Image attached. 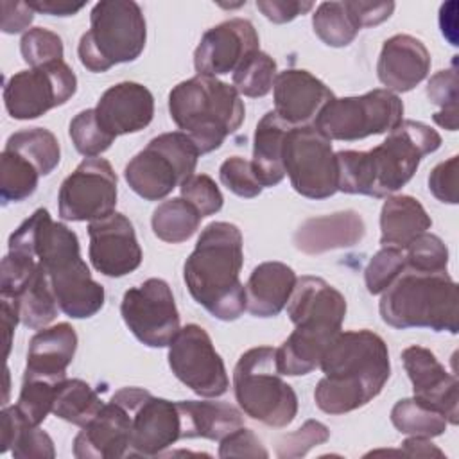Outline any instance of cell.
I'll list each match as a JSON object with an SVG mask.
<instances>
[{"mask_svg": "<svg viewBox=\"0 0 459 459\" xmlns=\"http://www.w3.org/2000/svg\"><path fill=\"white\" fill-rule=\"evenodd\" d=\"M273 111L292 127L314 124L323 106L335 97L321 79L301 68L280 72L273 86Z\"/></svg>", "mask_w": 459, "mask_h": 459, "instance_id": "obj_21", "label": "cell"}, {"mask_svg": "<svg viewBox=\"0 0 459 459\" xmlns=\"http://www.w3.org/2000/svg\"><path fill=\"white\" fill-rule=\"evenodd\" d=\"M120 314L131 333L149 348H165L179 332V312L169 283L149 278L126 290Z\"/></svg>", "mask_w": 459, "mask_h": 459, "instance_id": "obj_14", "label": "cell"}, {"mask_svg": "<svg viewBox=\"0 0 459 459\" xmlns=\"http://www.w3.org/2000/svg\"><path fill=\"white\" fill-rule=\"evenodd\" d=\"M405 265L425 273L448 271V249L434 233H421L407 247H403Z\"/></svg>", "mask_w": 459, "mask_h": 459, "instance_id": "obj_42", "label": "cell"}, {"mask_svg": "<svg viewBox=\"0 0 459 459\" xmlns=\"http://www.w3.org/2000/svg\"><path fill=\"white\" fill-rule=\"evenodd\" d=\"M199 151L183 131L154 136L124 169L129 188L145 201H160L195 170Z\"/></svg>", "mask_w": 459, "mask_h": 459, "instance_id": "obj_9", "label": "cell"}, {"mask_svg": "<svg viewBox=\"0 0 459 459\" xmlns=\"http://www.w3.org/2000/svg\"><path fill=\"white\" fill-rule=\"evenodd\" d=\"M219 178L221 183L238 197L253 199L264 190L253 172L251 161L244 160L242 156H231L224 160L219 169Z\"/></svg>", "mask_w": 459, "mask_h": 459, "instance_id": "obj_46", "label": "cell"}, {"mask_svg": "<svg viewBox=\"0 0 459 459\" xmlns=\"http://www.w3.org/2000/svg\"><path fill=\"white\" fill-rule=\"evenodd\" d=\"M314 2L299 0H256V9L273 23H287L308 13Z\"/></svg>", "mask_w": 459, "mask_h": 459, "instance_id": "obj_51", "label": "cell"}, {"mask_svg": "<svg viewBox=\"0 0 459 459\" xmlns=\"http://www.w3.org/2000/svg\"><path fill=\"white\" fill-rule=\"evenodd\" d=\"M181 416V439L203 437L221 441L242 427V414L230 403L206 400L176 402Z\"/></svg>", "mask_w": 459, "mask_h": 459, "instance_id": "obj_28", "label": "cell"}, {"mask_svg": "<svg viewBox=\"0 0 459 459\" xmlns=\"http://www.w3.org/2000/svg\"><path fill=\"white\" fill-rule=\"evenodd\" d=\"M20 50L23 61L30 66H43L50 63L63 61V41L61 38L43 27L29 29L20 41Z\"/></svg>", "mask_w": 459, "mask_h": 459, "instance_id": "obj_43", "label": "cell"}, {"mask_svg": "<svg viewBox=\"0 0 459 459\" xmlns=\"http://www.w3.org/2000/svg\"><path fill=\"white\" fill-rule=\"evenodd\" d=\"M4 149L14 151L27 158L41 176H48L61 160L59 142L54 133L45 127H29L13 133Z\"/></svg>", "mask_w": 459, "mask_h": 459, "instance_id": "obj_34", "label": "cell"}, {"mask_svg": "<svg viewBox=\"0 0 459 459\" xmlns=\"http://www.w3.org/2000/svg\"><path fill=\"white\" fill-rule=\"evenodd\" d=\"M169 113L199 154H206L240 127L246 109L233 84L212 75H194L170 90Z\"/></svg>", "mask_w": 459, "mask_h": 459, "instance_id": "obj_5", "label": "cell"}, {"mask_svg": "<svg viewBox=\"0 0 459 459\" xmlns=\"http://www.w3.org/2000/svg\"><path fill=\"white\" fill-rule=\"evenodd\" d=\"M169 366L178 380L203 398L222 396L230 387L221 355L208 332L195 323L179 328L169 344Z\"/></svg>", "mask_w": 459, "mask_h": 459, "instance_id": "obj_15", "label": "cell"}, {"mask_svg": "<svg viewBox=\"0 0 459 459\" xmlns=\"http://www.w3.org/2000/svg\"><path fill=\"white\" fill-rule=\"evenodd\" d=\"M319 368L325 377L316 385L314 400L326 414L364 407L380 394L391 375L387 344L371 330H341L325 350Z\"/></svg>", "mask_w": 459, "mask_h": 459, "instance_id": "obj_2", "label": "cell"}, {"mask_svg": "<svg viewBox=\"0 0 459 459\" xmlns=\"http://www.w3.org/2000/svg\"><path fill=\"white\" fill-rule=\"evenodd\" d=\"M402 454L411 455V457H443V452L430 443V437H420V436H411L402 443L400 448Z\"/></svg>", "mask_w": 459, "mask_h": 459, "instance_id": "obj_56", "label": "cell"}, {"mask_svg": "<svg viewBox=\"0 0 459 459\" xmlns=\"http://www.w3.org/2000/svg\"><path fill=\"white\" fill-rule=\"evenodd\" d=\"M99 393L81 378H66L56 394L52 412L74 425L84 427L102 409Z\"/></svg>", "mask_w": 459, "mask_h": 459, "instance_id": "obj_33", "label": "cell"}, {"mask_svg": "<svg viewBox=\"0 0 459 459\" xmlns=\"http://www.w3.org/2000/svg\"><path fill=\"white\" fill-rule=\"evenodd\" d=\"M328 437H330V430L326 425H323L321 421H316V420H307L298 430L278 437L276 455L280 459L301 457L310 448L328 441Z\"/></svg>", "mask_w": 459, "mask_h": 459, "instance_id": "obj_45", "label": "cell"}, {"mask_svg": "<svg viewBox=\"0 0 459 459\" xmlns=\"http://www.w3.org/2000/svg\"><path fill=\"white\" fill-rule=\"evenodd\" d=\"M316 36L328 47H348L360 30L344 2H321L312 14Z\"/></svg>", "mask_w": 459, "mask_h": 459, "instance_id": "obj_35", "label": "cell"}, {"mask_svg": "<svg viewBox=\"0 0 459 459\" xmlns=\"http://www.w3.org/2000/svg\"><path fill=\"white\" fill-rule=\"evenodd\" d=\"M145 39V18L136 2L102 0L93 5L90 29L79 39V61L90 72L102 74L118 63L134 61Z\"/></svg>", "mask_w": 459, "mask_h": 459, "instance_id": "obj_7", "label": "cell"}, {"mask_svg": "<svg viewBox=\"0 0 459 459\" xmlns=\"http://www.w3.org/2000/svg\"><path fill=\"white\" fill-rule=\"evenodd\" d=\"M382 321L393 328H430L457 333V285L448 271L425 273L403 267L382 292Z\"/></svg>", "mask_w": 459, "mask_h": 459, "instance_id": "obj_6", "label": "cell"}, {"mask_svg": "<svg viewBox=\"0 0 459 459\" xmlns=\"http://www.w3.org/2000/svg\"><path fill=\"white\" fill-rule=\"evenodd\" d=\"M75 350L77 333L72 325L57 323L54 326L41 328L29 341L23 375L65 380L66 368L70 366Z\"/></svg>", "mask_w": 459, "mask_h": 459, "instance_id": "obj_26", "label": "cell"}, {"mask_svg": "<svg viewBox=\"0 0 459 459\" xmlns=\"http://www.w3.org/2000/svg\"><path fill=\"white\" fill-rule=\"evenodd\" d=\"M13 457L18 459H54L56 457V448L52 437L38 427L22 423V427L16 432L14 443H13Z\"/></svg>", "mask_w": 459, "mask_h": 459, "instance_id": "obj_48", "label": "cell"}, {"mask_svg": "<svg viewBox=\"0 0 459 459\" xmlns=\"http://www.w3.org/2000/svg\"><path fill=\"white\" fill-rule=\"evenodd\" d=\"M255 50H258V34L253 23L244 18H230L203 34L194 52V66L197 75L217 77L235 72Z\"/></svg>", "mask_w": 459, "mask_h": 459, "instance_id": "obj_18", "label": "cell"}, {"mask_svg": "<svg viewBox=\"0 0 459 459\" xmlns=\"http://www.w3.org/2000/svg\"><path fill=\"white\" fill-rule=\"evenodd\" d=\"M90 260L93 267L109 278H120L136 271L142 264V247L131 221L118 212L88 224Z\"/></svg>", "mask_w": 459, "mask_h": 459, "instance_id": "obj_17", "label": "cell"}, {"mask_svg": "<svg viewBox=\"0 0 459 459\" xmlns=\"http://www.w3.org/2000/svg\"><path fill=\"white\" fill-rule=\"evenodd\" d=\"M430 226L432 221L418 199L389 195L380 212V244L403 249Z\"/></svg>", "mask_w": 459, "mask_h": 459, "instance_id": "obj_29", "label": "cell"}, {"mask_svg": "<svg viewBox=\"0 0 459 459\" xmlns=\"http://www.w3.org/2000/svg\"><path fill=\"white\" fill-rule=\"evenodd\" d=\"M9 247L30 251L45 267L59 310L68 317L95 316L104 305V287L91 278L81 258L79 238L65 224L54 222L48 210L38 208L9 237Z\"/></svg>", "mask_w": 459, "mask_h": 459, "instance_id": "obj_1", "label": "cell"}, {"mask_svg": "<svg viewBox=\"0 0 459 459\" xmlns=\"http://www.w3.org/2000/svg\"><path fill=\"white\" fill-rule=\"evenodd\" d=\"M429 190L437 201L457 204V156H450L432 169L429 176Z\"/></svg>", "mask_w": 459, "mask_h": 459, "instance_id": "obj_50", "label": "cell"}, {"mask_svg": "<svg viewBox=\"0 0 459 459\" xmlns=\"http://www.w3.org/2000/svg\"><path fill=\"white\" fill-rule=\"evenodd\" d=\"M348 9L351 11L357 23L362 27H375L385 22L393 11L394 2H364V0H346Z\"/></svg>", "mask_w": 459, "mask_h": 459, "instance_id": "obj_52", "label": "cell"}, {"mask_svg": "<svg viewBox=\"0 0 459 459\" xmlns=\"http://www.w3.org/2000/svg\"><path fill=\"white\" fill-rule=\"evenodd\" d=\"M403 120V102L385 88L355 97H333L319 111L314 126L330 140L355 142L393 131Z\"/></svg>", "mask_w": 459, "mask_h": 459, "instance_id": "obj_10", "label": "cell"}, {"mask_svg": "<svg viewBox=\"0 0 459 459\" xmlns=\"http://www.w3.org/2000/svg\"><path fill=\"white\" fill-rule=\"evenodd\" d=\"M99 124L111 136L138 133L154 117V97L140 82L124 81L108 88L93 108Z\"/></svg>", "mask_w": 459, "mask_h": 459, "instance_id": "obj_23", "label": "cell"}, {"mask_svg": "<svg viewBox=\"0 0 459 459\" xmlns=\"http://www.w3.org/2000/svg\"><path fill=\"white\" fill-rule=\"evenodd\" d=\"M403 368L411 378L414 398L439 411L450 425L459 421V382L448 373L436 355L423 346H409L402 351Z\"/></svg>", "mask_w": 459, "mask_h": 459, "instance_id": "obj_20", "label": "cell"}, {"mask_svg": "<svg viewBox=\"0 0 459 459\" xmlns=\"http://www.w3.org/2000/svg\"><path fill=\"white\" fill-rule=\"evenodd\" d=\"M430 70V54L414 36L394 34L384 41L377 74L385 90L403 93L416 88Z\"/></svg>", "mask_w": 459, "mask_h": 459, "instance_id": "obj_24", "label": "cell"}, {"mask_svg": "<svg viewBox=\"0 0 459 459\" xmlns=\"http://www.w3.org/2000/svg\"><path fill=\"white\" fill-rule=\"evenodd\" d=\"M0 314H2V326H4V341H5V359L11 351V341L16 325L20 323V308L18 301L9 298H0Z\"/></svg>", "mask_w": 459, "mask_h": 459, "instance_id": "obj_55", "label": "cell"}, {"mask_svg": "<svg viewBox=\"0 0 459 459\" xmlns=\"http://www.w3.org/2000/svg\"><path fill=\"white\" fill-rule=\"evenodd\" d=\"M283 170L292 188L303 197L326 199L339 192V170L332 140L314 124L287 131L283 142Z\"/></svg>", "mask_w": 459, "mask_h": 459, "instance_id": "obj_11", "label": "cell"}, {"mask_svg": "<svg viewBox=\"0 0 459 459\" xmlns=\"http://www.w3.org/2000/svg\"><path fill=\"white\" fill-rule=\"evenodd\" d=\"M441 136L423 122L402 120L387 138L371 151L335 152L339 183L344 194L389 197L411 181L420 161L437 151Z\"/></svg>", "mask_w": 459, "mask_h": 459, "instance_id": "obj_3", "label": "cell"}, {"mask_svg": "<svg viewBox=\"0 0 459 459\" xmlns=\"http://www.w3.org/2000/svg\"><path fill=\"white\" fill-rule=\"evenodd\" d=\"M39 170L22 154L4 149L0 156V197L2 204L20 203L38 188Z\"/></svg>", "mask_w": 459, "mask_h": 459, "instance_id": "obj_36", "label": "cell"}, {"mask_svg": "<svg viewBox=\"0 0 459 459\" xmlns=\"http://www.w3.org/2000/svg\"><path fill=\"white\" fill-rule=\"evenodd\" d=\"M244 264L242 233L224 221L210 222L183 265L190 296L221 321H235L246 310V289L240 281Z\"/></svg>", "mask_w": 459, "mask_h": 459, "instance_id": "obj_4", "label": "cell"}, {"mask_svg": "<svg viewBox=\"0 0 459 459\" xmlns=\"http://www.w3.org/2000/svg\"><path fill=\"white\" fill-rule=\"evenodd\" d=\"M405 267V255L400 247H382L366 265L364 280L369 294H382Z\"/></svg>", "mask_w": 459, "mask_h": 459, "instance_id": "obj_44", "label": "cell"}, {"mask_svg": "<svg viewBox=\"0 0 459 459\" xmlns=\"http://www.w3.org/2000/svg\"><path fill=\"white\" fill-rule=\"evenodd\" d=\"M276 75V61L258 48L233 72V86L246 97H265L273 90Z\"/></svg>", "mask_w": 459, "mask_h": 459, "instance_id": "obj_39", "label": "cell"}, {"mask_svg": "<svg viewBox=\"0 0 459 459\" xmlns=\"http://www.w3.org/2000/svg\"><path fill=\"white\" fill-rule=\"evenodd\" d=\"M113 400L131 412L127 455L154 457L181 439V416L176 402L152 396L142 387H122Z\"/></svg>", "mask_w": 459, "mask_h": 459, "instance_id": "obj_12", "label": "cell"}, {"mask_svg": "<svg viewBox=\"0 0 459 459\" xmlns=\"http://www.w3.org/2000/svg\"><path fill=\"white\" fill-rule=\"evenodd\" d=\"M65 380L23 375L20 396L14 407L25 423L38 427L45 421L48 412H52L57 389Z\"/></svg>", "mask_w": 459, "mask_h": 459, "instance_id": "obj_38", "label": "cell"}, {"mask_svg": "<svg viewBox=\"0 0 459 459\" xmlns=\"http://www.w3.org/2000/svg\"><path fill=\"white\" fill-rule=\"evenodd\" d=\"M219 457H269V452L251 429L238 427L221 439Z\"/></svg>", "mask_w": 459, "mask_h": 459, "instance_id": "obj_49", "label": "cell"}, {"mask_svg": "<svg viewBox=\"0 0 459 459\" xmlns=\"http://www.w3.org/2000/svg\"><path fill=\"white\" fill-rule=\"evenodd\" d=\"M2 13V32L18 34L23 32L34 20V11L27 5V2H0Z\"/></svg>", "mask_w": 459, "mask_h": 459, "instance_id": "obj_53", "label": "cell"}, {"mask_svg": "<svg viewBox=\"0 0 459 459\" xmlns=\"http://www.w3.org/2000/svg\"><path fill=\"white\" fill-rule=\"evenodd\" d=\"M233 393L246 416L281 429L298 414V396L281 378L276 348L256 346L244 351L233 369Z\"/></svg>", "mask_w": 459, "mask_h": 459, "instance_id": "obj_8", "label": "cell"}, {"mask_svg": "<svg viewBox=\"0 0 459 459\" xmlns=\"http://www.w3.org/2000/svg\"><path fill=\"white\" fill-rule=\"evenodd\" d=\"M131 412L117 400L104 403L74 439L77 459L126 457L131 443Z\"/></svg>", "mask_w": 459, "mask_h": 459, "instance_id": "obj_22", "label": "cell"}, {"mask_svg": "<svg viewBox=\"0 0 459 459\" xmlns=\"http://www.w3.org/2000/svg\"><path fill=\"white\" fill-rule=\"evenodd\" d=\"M391 421L402 434L436 437L446 430V418L421 402L412 398H403L391 409Z\"/></svg>", "mask_w": 459, "mask_h": 459, "instance_id": "obj_37", "label": "cell"}, {"mask_svg": "<svg viewBox=\"0 0 459 459\" xmlns=\"http://www.w3.org/2000/svg\"><path fill=\"white\" fill-rule=\"evenodd\" d=\"M296 273L283 262L258 264L244 285L246 310L255 317H274L285 307L296 285Z\"/></svg>", "mask_w": 459, "mask_h": 459, "instance_id": "obj_27", "label": "cell"}, {"mask_svg": "<svg viewBox=\"0 0 459 459\" xmlns=\"http://www.w3.org/2000/svg\"><path fill=\"white\" fill-rule=\"evenodd\" d=\"M181 197L186 199L201 217L215 215L224 204V197L215 181L206 174H192L181 186Z\"/></svg>", "mask_w": 459, "mask_h": 459, "instance_id": "obj_47", "label": "cell"}, {"mask_svg": "<svg viewBox=\"0 0 459 459\" xmlns=\"http://www.w3.org/2000/svg\"><path fill=\"white\" fill-rule=\"evenodd\" d=\"M287 316L294 326L335 335L346 316V299L323 278L301 276L287 301Z\"/></svg>", "mask_w": 459, "mask_h": 459, "instance_id": "obj_19", "label": "cell"}, {"mask_svg": "<svg viewBox=\"0 0 459 459\" xmlns=\"http://www.w3.org/2000/svg\"><path fill=\"white\" fill-rule=\"evenodd\" d=\"M27 5L34 13H43L50 16H74L84 7V2L75 4L70 0H29Z\"/></svg>", "mask_w": 459, "mask_h": 459, "instance_id": "obj_54", "label": "cell"}, {"mask_svg": "<svg viewBox=\"0 0 459 459\" xmlns=\"http://www.w3.org/2000/svg\"><path fill=\"white\" fill-rule=\"evenodd\" d=\"M68 133L77 152H81L86 158H95L102 154L115 142V136L104 131L99 124L93 108L77 113L70 122Z\"/></svg>", "mask_w": 459, "mask_h": 459, "instance_id": "obj_41", "label": "cell"}, {"mask_svg": "<svg viewBox=\"0 0 459 459\" xmlns=\"http://www.w3.org/2000/svg\"><path fill=\"white\" fill-rule=\"evenodd\" d=\"M201 213L183 197H172L158 204L152 212L151 226L154 235L169 244L188 240L201 224Z\"/></svg>", "mask_w": 459, "mask_h": 459, "instance_id": "obj_32", "label": "cell"}, {"mask_svg": "<svg viewBox=\"0 0 459 459\" xmlns=\"http://www.w3.org/2000/svg\"><path fill=\"white\" fill-rule=\"evenodd\" d=\"M14 301H18L20 321L30 330L47 328L56 319L59 305L50 278L39 262Z\"/></svg>", "mask_w": 459, "mask_h": 459, "instance_id": "obj_31", "label": "cell"}, {"mask_svg": "<svg viewBox=\"0 0 459 459\" xmlns=\"http://www.w3.org/2000/svg\"><path fill=\"white\" fill-rule=\"evenodd\" d=\"M366 235V224L355 210L307 219L294 233V246L307 255H321L359 244Z\"/></svg>", "mask_w": 459, "mask_h": 459, "instance_id": "obj_25", "label": "cell"}, {"mask_svg": "<svg viewBox=\"0 0 459 459\" xmlns=\"http://www.w3.org/2000/svg\"><path fill=\"white\" fill-rule=\"evenodd\" d=\"M77 90V77L65 63H50L11 75L4 86V104L16 120H32L63 106Z\"/></svg>", "mask_w": 459, "mask_h": 459, "instance_id": "obj_13", "label": "cell"}, {"mask_svg": "<svg viewBox=\"0 0 459 459\" xmlns=\"http://www.w3.org/2000/svg\"><path fill=\"white\" fill-rule=\"evenodd\" d=\"M427 97L441 109L432 115V120L448 131L457 129V66L455 59L450 68L436 72L427 84Z\"/></svg>", "mask_w": 459, "mask_h": 459, "instance_id": "obj_40", "label": "cell"}, {"mask_svg": "<svg viewBox=\"0 0 459 459\" xmlns=\"http://www.w3.org/2000/svg\"><path fill=\"white\" fill-rule=\"evenodd\" d=\"M59 215L65 221H97L115 212L117 174L106 158H84L65 178L57 195Z\"/></svg>", "mask_w": 459, "mask_h": 459, "instance_id": "obj_16", "label": "cell"}, {"mask_svg": "<svg viewBox=\"0 0 459 459\" xmlns=\"http://www.w3.org/2000/svg\"><path fill=\"white\" fill-rule=\"evenodd\" d=\"M290 127L274 111H267L256 124L251 167L262 186H276L285 178L283 142Z\"/></svg>", "mask_w": 459, "mask_h": 459, "instance_id": "obj_30", "label": "cell"}]
</instances>
